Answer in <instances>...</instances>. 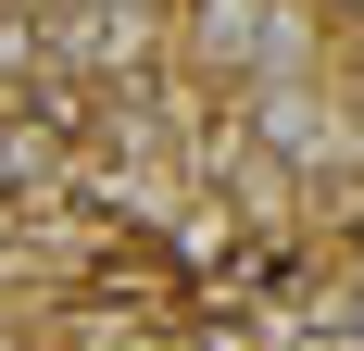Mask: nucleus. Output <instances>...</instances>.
Masks as SVG:
<instances>
[{
    "instance_id": "obj_1",
    "label": "nucleus",
    "mask_w": 364,
    "mask_h": 351,
    "mask_svg": "<svg viewBox=\"0 0 364 351\" xmlns=\"http://www.w3.org/2000/svg\"><path fill=\"white\" fill-rule=\"evenodd\" d=\"M339 0H176V75L201 88H252V75H314L339 63Z\"/></svg>"
}]
</instances>
